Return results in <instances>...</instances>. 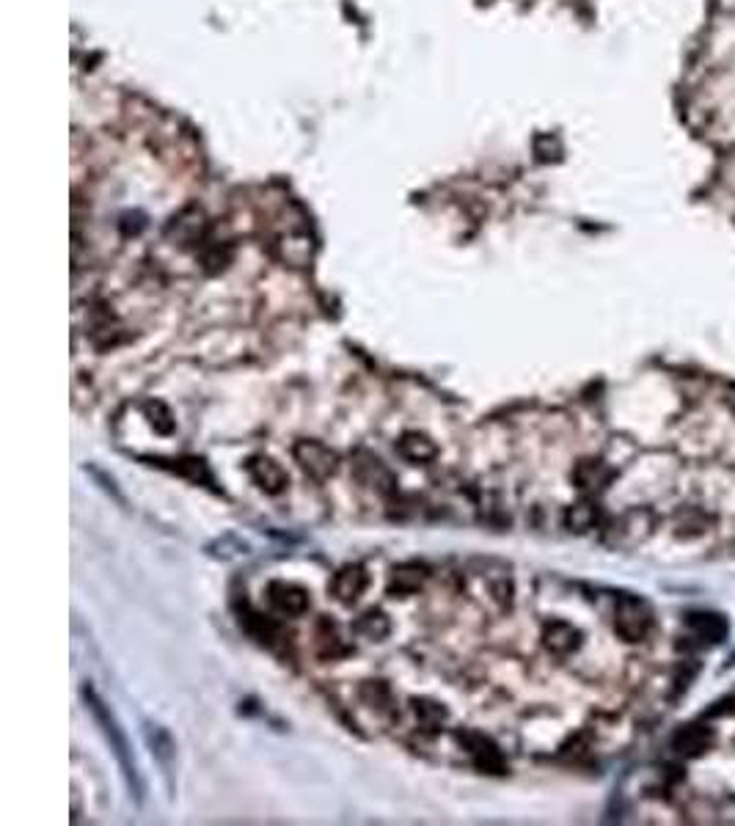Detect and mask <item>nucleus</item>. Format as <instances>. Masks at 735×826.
Returning a JSON list of instances; mask_svg holds the SVG:
<instances>
[{"label": "nucleus", "mask_w": 735, "mask_h": 826, "mask_svg": "<svg viewBox=\"0 0 735 826\" xmlns=\"http://www.w3.org/2000/svg\"><path fill=\"white\" fill-rule=\"evenodd\" d=\"M83 697H86L89 710L94 714L97 725L102 727V735L108 738V744H110L113 755H116V760H119V766H122V774H124V782H127L130 793L135 796V802H140V799H144V782H140L138 766H135V758H132V750H130V744H127L124 730L119 727L116 717L110 714V708L97 697L94 689L86 686V689H83Z\"/></svg>", "instance_id": "f257e3e1"}, {"label": "nucleus", "mask_w": 735, "mask_h": 826, "mask_svg": "<svg viewBox=\"0 0 735 826\" xmlns=\"http://www.w3.org/2000/svg\"><path fill=\"white\" fill-rule=\"evenodd\" d=\"M614 629L626 642H642L653 629V609L639 595H623L617 601Z\"/></svg>", "instance_id": "f03ea898"}, {"label": "nucleus", "mask_w": 735, "mask_h": 826, "mask_svg": "<svg viewBox=\"0 0 735 826\" xmlns=\"http://www.w3.org/2000/svg\"><path fill=\"white\" fill-rule=\"evenodd\" d=\"M292 454H295L298 466H300L308 477H312V479H317V482L328 479V477L336 471V463H339L336 452L328 449V446L320 444V441H298L295 449H292Z\"/></svg>", "instance_id": "7ed1b4c3"}, {"label": "nucleus", "mask_w": 735, "mask_h": 826, "mask_svg": "<svg viewBox=\"0 0 735 826\" xmlns=\"http://www.w3.org/2000/svg\"><path fill=\"white\" fill-rule=\"evenodd\" d=\"M248 477L253 479V485L260 491H265L268 496H278L287 488V471L281 469L273 458H265V454H257V458L248 461Z\"/></svg>", "instance_id": "20e7f679"}, {"label": "nucleus", "mask_w": 735, "mask_h": 826, "mask_svg": "<svg viewBox=\"0 0 735 826\" xmlns=\"http://www.w3.org/2000/svg\"><path fill=\"white\" fill-rule=\"evenodd\" d=\"M366 584H370V576H366L364 567L361 565H348V567H342V571L333 576L331 592H333V597H336L339 604H356L358 597L364 595Z\"/></svg>", "instance_id": "39448f33"}, {"label": "nucleus", "mask_w": 735, "mask_h": 826, "mask_svg": "<svg viewBox=\"0 0 735 826\" xmlns=\"http://www.w3.org/2000/svg\"><path fill=\"white\" fill-rule=\"evenodd\" d=\"M268 592H270L273 606L284 614H292V617L303 614L308 609V604H312L308 601V592L303 587H295V584H287V581H273L268 587Z\"/></svg>", "instance_id": "423d86ee"}, {"label": "nucleus", "mask_w": 735, "mask_h": 826, "mask_svg": "<svg viewBox=\"0 0 735 826\" xmlns=\"http://www.w3.org/2000/svg\"><path fill=\"white\" fill-rule=\"evenodd\" d=\"M543 642L551 653H556V656H568V653H573L579 647L581 634L573 629L571 622H551L543 634Z\"/></svg>", "instance_id": "0eeeda50"}, {"label": "nucleus", "mask_w": 735, "mask_h": 826, "mask_svg": "<svg viewBox=\"0 0 735 826\" xmlns=\"http://www.w3.org/2000/svg\"><path fill=\"white\" fill-rule=\"evenodd\" d=\"M397 452L408 463H430L435 461L438 454V446L427 438V436H419V433H405L400 441H397Z\"/></svg>", "instance_id": "6e6552de"}, {"label": "nucleus", "mask_w": 735, "mask_h": 826, "mask_svg": "<svg viewBox=\"0 0 735 826\" xmlns=\"http://www.w3.org/2000/svg\"><path fill=\"white\" fill-rule=\"evenodd\" d=\"M424 579H427V571L419 565H403V567H394L391 573V584L388 589L397 592V595H411V592H419Z\"/></svg>", "instance_id": "1a4fd4ad"}, {"label": "nucleus", "mask_w": 735, "mask_h": 826, "mask_svg": "<svg viewBox=\"0 0 735 826\" xmlns=\"http://www.w3.org/2000/svg\"><path fill=\"white\" fill-rule=\"evenodd\" d=\"M689 625H691V631L697 637H702L705 642H722L727 637V622H724L722 614H708V612L691 614Z\"/></svg>", "instance_id": "9d476101"}, {"label": "nucleus", "mask_w": 735, "mask_h": 826, "mask_svg": "<svg viewBox=\"0 0 735 826\" xmlns=\"http://www.w3.org/2000/svg\"><path fill=\"white\" fill-rule=\"evenodd\" d=\"M391 631V622L388 617L380 612V609H372V612H364L358 620H356V634L364 637V639H372V642H380L386 639Z\"/></svg>", "instance_id": "9b49d317"}, {"label": "nucleus", "mask_w": 735, "mask_h": 826, "mask_svg": "<svg viewBox=\"0 0 735 826\" xmlns=\"http://www.w3.org/2000/svg\"><path fill=\"white\" fill-rule=\"evenodd\" d=\"M711 742H714V735L708 730H702L699 725H691V727H683L681 733L675 735L672 747L677 752H683V755H699Z\"/></svg>", "instance_id": "f8f14e48"}, {"label": "nucleus", "mask_w": 735, "mask_h": 826, "mask_svg": "<svg viewBox=\"0 0 735 826\" xmlns=\"http://www.w3.org/2000/svg\"><path fill=\"white\" fill-rule=\"evenodd\" d=\"M147 742H149L152 752L160 758V763L168 768V763H172V755H174V744H172V738H168V733L163 727H157V725H147Z\"/></svg>", "instance_id": "ddd939ff"}, {"label": "nucleus", "mask_w": 735, "mask_h": 826, "mask_svg": "<svg viewBox=\"0 0 735 826\" xmlns=\"http://www.w3.org/2000/svg\"><path fill=\"white\" fill-rule=\"evenodd\" d=\"M202 226H204V218H202V213H188V215H180V218H174V223H172V232L182 240V243H188V240H196L202 235Z\"/></svg>", "instance_id": "4468645a"}, {"label": "nucleus", "mask_w": 735, "mask_h": 826, "mask_svg": "<svg viewBox=\"0 0 735 826\" xmlns=\"http://www.w3.org/2000/svg\"><path fill=\"white\" fill-rule=\"evenodd\" d=\"M595 518H598V512H595V507H592L589 501L573 504V507L568 509V516H564V521H568V526H571L573 532H587L592 524H595Z\"/></svg>", "instance_id": "2eb2a0df"}, {"label": "nucleus", "mask_w": 735, "mask_h": 826, "mask_svg": "<svg viewBox=\"0 0 735 826\" xmlns=\"http://www.w3.org/2000/svg\"><path fill=\"white\" fill-rule=\"evenodd\" d=\"M147 416H149V421H152V427H155L157 433L168 436V433L174 430V416L163 403H147Z\"/></svg>", "instance_id": "dca6fc26"}, {"label": "nucleus", "mask_w": 735, "mask_h": 826, "mask_svg": "<svg viewBox=\"0 0 735 826\" xmlns=\"http://www.w3.org/2000/svg\"><path fill=\"white\" fill-rule=\"evenodd\" d=\"M416 719L424 725V727H441V722L446 719V710L435 702H416Z\"/></svg>", "instance_id": "f3484780"}, {"label": "nucleus", "mask_w": 735, "mask_h": 826, "mask_svg": "<svg viewBox=\"0 0 735 826\" xmlns=\"http://www.w3.org/2000/svg\"><path fill=\"white\" fill-rule=\"evenodd\" d=\"M177 466H172L177 474H182V477H188V479H193V482H210V474H207V469H204V463L202 461H174Z\"/></svg>", "instance_id": "a211bd4d"}, {"label": "nucleus", "mask_w": 735, "mask_h": 826, "mask_svg": "<svg viewBox=\"0 0 735 826\" xmlns=\"http://www.w3.org/2000/svg\"><path fill=\"white\" fill-rule=\"evenodd\" d=\"M215 549H223V551L212 554V557H220V559H235V557H240V554H243V557L248 554V546L240 543L237 537H223V540H218Z\"/></svg>", "instance_id": "6ab92c4d"}]
</instances>
